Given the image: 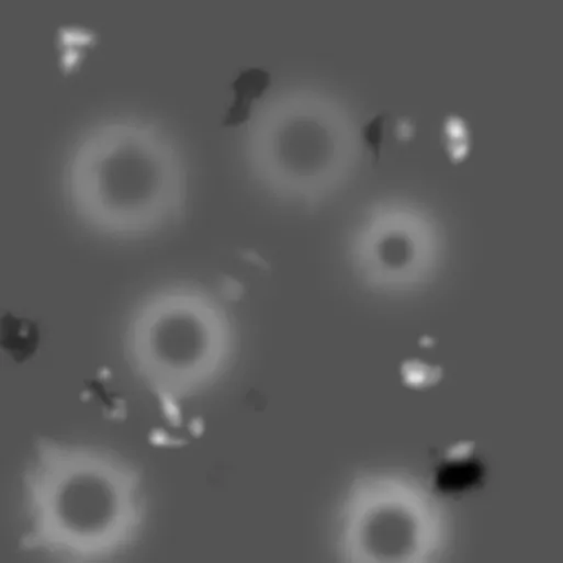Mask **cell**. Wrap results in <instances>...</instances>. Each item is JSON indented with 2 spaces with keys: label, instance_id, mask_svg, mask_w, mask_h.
Instances as JSON below:
<instances>
[{
  "label": "cell",
  "instance_id": "1",
  "mask_svg": "<svg viewBox=\"0 0 563 563\" xmlns=\"http://www.w3.org/2000/svg\"><path fill=\"white\" fill-rule=\"evenodd\" d=\"M145 371L166 398L178 401L223 370L233 346L229 319L207 293L177 286L149 301L142 317Z\"/></svg>",
  "mask_w": 563,
  "mask_h": 563
},
{
  "label": "cell",
  "instance_id": "2",
  "mask_svg": "<svg viewBox=\"0 0 563 563\" xmlns=\"http://www.w3.org/2000/svg\"><path fill=\"white\" fill-rule=\"evenodd\" d=\"M251 149L252 169L274 194L292 201L318 196L337 173L333 160L313 138L300 98L277 104L263 117Z\"/></svg>",
  "mask_w": 563,
  "mask_h": 563
},
{
  "label": "cell",
  "instance_id": "3",
  "mask_svg": "<svg viewBox=\"0 0 563 563\" xmlns=\"http://www.w3.org/2000/svg\"><path fill=\"white\" fill-rule=\"evenodd\" d=\"M407 487L391 477H372L351 491L342 516L341 549L350 561L407 558L412 549V508Z\"/></svg>",
  "mask_w": 563,
  "mask_h": 563
},
{
  "label": "cell",
  "instance_id": "4",
  "mask_svg": "<svg viewBox=\"0 0 563 563\" xmlns=\"http://www.w3.org/2000/svg\"><path fill=\"white\" fill-rule=\"evenodd\" d=\"M264 75L257 70L243 72L234 83V103L226 114V125H237L249 115L251 101L264 87Z\"/></svg>",
  "mask_w": 563,
  "mask_h": 563
}]
</instances>
